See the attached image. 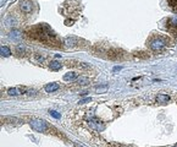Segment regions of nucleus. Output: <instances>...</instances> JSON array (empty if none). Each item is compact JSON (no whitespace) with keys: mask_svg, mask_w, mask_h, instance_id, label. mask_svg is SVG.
<instances>
[{"mask_svg":"<svg viewBox=\"0 0 177 147\" xmlns=\"http://www.w3.org/2000/svg\"><path fill=\"white\" fill-rule=\"evenodd\" d=\"M31 126L33 127V129L36 130V131H45L46 130V123L44 121V120H42V119H33V120H31Z\"/></svg>","mask_w":177,"mask_h":147,"instance_id":"1","label":"nucleus"},{"mask_svg":"<svg viewBox=\"0 0 177 147\" xmlns=\"http://www.w3.org/2000/svg\"><path fill=\"white\" fill-rule=\"evenodd\" d=\"M88 124H89L93 129H95L96 131H103L105 129V125L103 124V121L96 119V118H91V119L88 120Z\"/></svg>","mask_w":177,"mask_h":147,"instance_id":"2","label":"nucleus"},{"mask_svg":"<svg viewBox=\"0 0 177 147\" xmlns=\"http://www.w3.org/2000/svg\"><path fill=\"white\" fill-rule=\"evenodd\" d=\"M32 9H33V4H32L31 0H23V1L21 3V10L23 12H26V14L31 12Z\"/></svg>","mask_w":177,"mask_h":147,"instance_id":"3","label":"nucleus"},{"mask_svg":"<svg viewBox=\"0 0 177 147\" xmlns=\"http://www.w3.org/2000/svg\"><path fill=\"white\" fill-rule=\"evenodd\" d=\"M164 47H165V42L161 41V39H155V41H153L150 43V48L153 50H160Z\"/></svg>","mask_w":177,"mask_h":147,"instance_id":"4","label":"nucleus"},{"mask_svg":"<svg viewBox=\"0 0 177 147\" xmlns=\"http://www.w3.org/2000/svg\"><path fill=\"white\" fill-rule=\"evenodd\" d=\"M156 102H158V103H161V104H166L168 102H170V96L164 94V93L158 94V96H156Z\"/></svg>","mask_w":177,"mask_h":147,"instance_id":"5","label":"nucleus"},{"mask_svg":"<svg viewBox=\"0 0 177 147\" xmlns=\"http://www.w3.org/2000/svg\"><path fill=\"white\" fill-rule=\"evenodd\" d=\"M57 90H59V83H56V82H53V83H48V85H45V91H46L48 93L55 92V91H57Z\"/></svg>","mask_w":177,"mask_h":147,"instance_id":"6","label":"nucleus"},{"mask_svg":"<svg viewBox=\"0 0 177 147\" xmlns=\"http://www.w3.org/2000/svg\"><path fill=\"white\" fill-rule=\"evenodd\" d=\"M10 38L14 39V41H20V39H21V33H20V31H17V29H14V31L10 32Z\"/></svg>","mask_w":177,"mask_h":147,"instance_id":"7","label":"nucleus"},{"mask_svg":"<svg viewBox=\"0 0 177 147\" xmlns=\"http://www.w3.org/2000/svg\"><path fill=\"white\" fill-rule=\"evenodd\" d=\"M77 78V75L76 72H67L64 75V80L65 81H75Z\"/></svg>","mask_w":177,"mask_h":147,"instance_id":"8","label":"nucleus"},{"mask_svg":"<svg viewBox=\"0 0 177 147\" xmlns=\"http://www.w3.org/2000/svg\"><path fill=\"white\" fill-rule=\"evenodd\" d=\"M49 67H50L53 71H57V70H60V69H61V64L59 63V61H55V60H54V61L50 63Z\"/></svg>","mask_w":177,"mask_h":147,"instance_id":"9","label":"nucleus"},{"mask_svg":"<svg viewBox=\"0 0 177 147\" xmlns=\"http://www.w3.org/2000/svg\"><path fill=\"white\" fill-rule=\"evenodd\" d=\"M0 53H1L3 56H10V55H11V50H10V48L6 47V45L1 47V49H0Z\"/></svg>","mask_w":177,"mask_h":147,"instance_id":"10","label":"nucleus"},{"mask_svg":"<svg viewBox=\"0 0 177 147\" xmlns=\"http://www.w3.org/2000/svg\"><path fill=\"white\" fill-rule=\"evenodd\" d=\"M7 93H9L10 96H18V94L22 93V91L18 90V88H10V90L7 91Z\"/></svg>","mask_w":177,"mask_h":147,"instance_id":"11","label":"nucleus"},{"mask_svg":"<svg viewBox=\"0 0 177 147\" xmlns=\"http://www.w3.org/2000/svg\"><path fill=\"white\" fill-rule=\"evenodd\" d=\"M168 4L173 11H177V0H168Z\"/></svg>","mask_w":177,"mask_h":147,"instance_id":"12","label":"nucleus"},{"mask_svg":"<svg viewBox=\"0 0 177 147\" xmlns=\"http://www.w3.org/2000/svg\"><path fill=\"white\" fill-rule=\"evenodd\" d=\"M77 82H78V85H87V83H89V80H88L87 77H80L77 80Z\"/></svg>","mask_w":177,"mask_h":147,"instance_id":"13","label":"nucleus"},{"mask_svg":"<svg viewBox=\"0 0 177 147\" xmlns=\"http://www.w3.org/2000/svg\"><path fill=\"white\" fill-rule=\"evenodd\" d=\"M106 91H107V86H103V87L98 86V87H95V92H98V93H103V92H106Z\"/></svg>","mask_w":177,"mask_h":147,"instance_id":"14","label":"nucleus"},{"mask_svg":"<svg viewBox=\"0 0 177 147\" xmlns=\"http://www.w3.org/2000/svg\"><path fill=\"white\" fill-rule=\"evenodd\" d=\"M49 114H50L52 116H54L55 119H60V118H61V114L57 113L56 110H49Z\"/></svg>","mask_w":177,"mask_h":147,"instance_id":"15","label":"nucleus"},{"mask_svg":"<svg viewBox=\"0 0 177 147\" xmlns=\"http://www.w3.org/2000/svg\"><path fill=\"white\" fill-rule=\"evenodd\" d=\"M75 41H76L75 38H66L65 43H66V45H75V44H73V43H75Z\"/></svg>","mask_w":177,"mask_h":147,"instance_id":"16","label":"nucleus"},{"mask_svg":"<svg viewBox=\"0 0 177 147\" xmlns=\"http://www.w3.org/2000/svg\"><path fill=\"white\" fill-rule=\"evenodd\" d=\"M91 101H92V98L91 97H87V98H84V99L80 101V104H84V103H88V102H91Z\"/></svg>","mask_w":177,"mask_h":147,"instance_id":"17","label":"nucleus"},{"mask_svg":"<svg viewBox=\"0 0 177 147\" xmlns=\"http://www.w3.org/2000/svg\"><path fill=\"white\" fill-rule=\"evenodd\" d=\"M175 147H177V145H176V146H175Z\"/></svg>","mask_w":177,"mask_h":147,"instance_id":"18","label":"nucleus"}]
</instances>
